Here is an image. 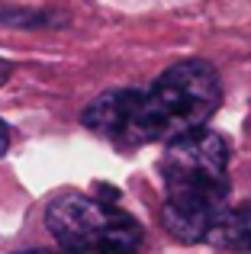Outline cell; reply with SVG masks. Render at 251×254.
Masks as SVG:
<instances>
[{"label": "cell", "mask_w": 251, "mask_h": 254, "mask_svg": "<svg viewBox=\"0 0 251 254\" xmlns=\"http://www.w3.org/2000/svg\"><path fill=\"white\" fill-rule=\"evenodd\" d=\"M45 225L64 254H138L145 232L116 203L64 190L49 199Z\"/></svg>", "instance_id": "cell-2"}, {"label": "cell", "mask_w": 251, "mask_h": 254, "mask_svg": "<svg viewBox=\"0 0 251 254\" xmlns=\"http://www.w3.org/2000/svg\"><path fill=\"white\" fill-rule=\"evenodd\" d=\"M222 103V84L209 62L190 58L177 62L142 90L138 110L123 138V148H138L151 142H174L193 129H203L206 119Z\"/></svg>", "instance_id": "cell-1"}, {"label": "cell", "mask_w": 251, "mask_h": 254, "mask_svg": "<svg viewBox=\"0 0 251 254\" xmlns=\"http://www.w3.org/2000/svg\"><path fill=\"white\" fill-rule=\"evenodd\" d=\"M164 187V229L184 245L206 242L209 229L229 206V180H190Z\"/></svg>", "instance_id": "cell-3"}, {"label": "cell", "mask_w": 251, "mask_h": 254, "mask_svg": "<svg viewBox=\"0 0 251 254\" xmlns=\"http://www.w3.org/2000/svg\"><path fill=\"white\" fill-rule=\"evenodd\" d=\"M10 74H13V64L6 62V58H0V87L10 81Z\"/></svg>", "instance_id": "cell-8"}, {"label": "cell", "mask_w": 251, "mask_h": 254, "mask_svg": "<svg viewBox=\"0 0 251 254\" xmlns=\"http://www.w3.org/2000/svg\"><path fill=\"white\" fill-rule=\"evenodd\" d=\"M164 184H190V180H229V145L219 132L193 129L168 142L161 158Z\"/></svg>", "instance_id": "cell-4"}, {"label": "cell", "mask_w": 251, "mask_h": 254, "mask_svg": "<svg viewBox=\"0 0 251 254\" xmlns=\"http://www.w3.org/2000/svg\"><path fill=\"white\" fill-rule=\"evenodd\" d=\"M206 242L222 251H251V203L226 206V212L209 229Z\"/></svg>", "instance_id": "cell-6"}, {"label": "cell", "mask_w": 251, "mask_h": 254, "mask_svg": "<svg viewBox=\"0 0 251 254\" xmlns=\"http://www.w3.org/2000/svg\"><path fill=\"white\" fill-rule=\"evenodd\" d=\"M138 100H142V90L138 87H116V90L100 93L97 100H90L87 110L81 113V123L87 126L90 132H97L100 138L113 145H123L126 132L132 126V116L138 110Z\"/></svg>", "instance_id": "cell-5"}, {"label": "cell", "mask_w": 251, "mask_h": 254, "mask_svg": "<svg viewBox=\"0 0 251 254\" xmlns=\"http://www.w3.org/2000/svg\"><path fill=\"white\" fill-rule=\"evenodd\" d=\"M19 254H52V251H19Z\"/></svg>", "instance_id": "cell-9"}, {"label": "cell", "mask_w": 251, "mask_h": 254, "mask_svg": "<svg viewBox=\"0 0 251 254\" xmlns=\"http://www.w3.org/2000/svg\"><path fill=\"white\" fill-rule=\"evenodd\" d=\"M10 138H13V132H10V126L3 123V119H0V158L6 155V151H10Z\"/></svg>", "instance_id": "cell-7"}]
</instances>
